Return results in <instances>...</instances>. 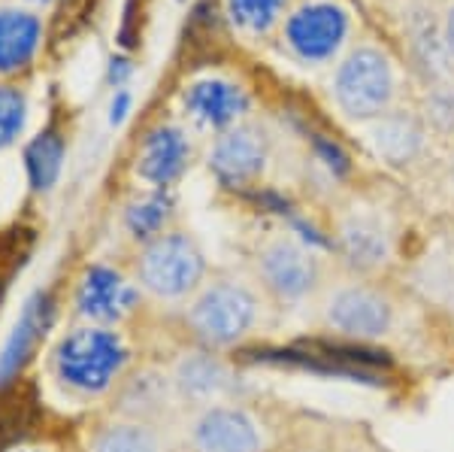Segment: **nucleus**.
<instances>
[{
	"label": "nucleus",
	"instance_id": "1",
	"mask_svg": "<svg viewBox=\"0 0 454 452\" xmlns=\"http://www.w3.org/2000/svg\"><path fill=\"white\" fill-rule=\"evenodd\" d=\"M261 295L248 282L207 280L185 304V325L203 349L224 353L252 337L261 325Z\"/></svg>",
	"mask_w": 454,
	"mask_h": 452
},
{
	"label": "nucleus",
	"instance_id": "2",
	"mask_svg": "<svg viewBox=\"0 0 454 452\" xmlns=\"http://www.w3.org/2000/svg\"><path fill=\"white\" fill-rule=\"evenodd\" d=\"M318 319L333 337L351 344H382L397 328V301L382 282L346 276L327 282L321 291Z\"/></svg>",
	"mask_w": 454,
	"mask_h": 452
},
{
	"label": "nucleus",
	"instance_id": "3",
	"mask_svg": "<svg viewBox=\"0 0 454 452\" xmlns=\"http://www.w3.org/2000/svg\"><path fill=\"white\" fill-rule=\"evenodd\" d=\"M128 344L115 328L79 325L64 334L55 349V374L82 395H104L128 364Z\"/></svg>",
	"mask_w": 454,
	"mask_h": 452
},
{
	"label": "nucleus",
	"instance_id": "4",
	"mask_svg": "<svg viewBox=\"0 0 454 452\" xmlns=\"http://www.w3.org/2000/svg\"><path fill=\"white\" fill-rule=\"evenodd\" d=\"M207 282V255L185 231H164L137 255V286L170 304H188Z\"/></svg>",
	"mask_w": 454,
	"mask_h": 452
},
{
	"label": "nucleus",
	"instance_id": "5",
	"mask_svg": "<svg viewBox=\"0 0 454 452\" xmlns=\"http://www.w3.org/2000/svg\"><path fill=\"white\" fill-rule=\"evenodd\" d=\"M254 274L261 289L282 307H303L318 301L327 289L325 261L303 240L291 234H276L263 240L254 255Z\"/></svg>",
	"mask_w": 454,
	"mask_h": 452
},
{
	"label": "nucleus",
	"instance_id": "6",
	"mask_svg": "<svg viewBox=\"0 0 454 452\" xmlns=\"http://www.w3.org/2000/svg\"><path fill=\"white\" fill-rule=\"evenodd\" d=\"M185 443L192 452H267V428L252 410L237 400L209 404L192 413L185 425Z\"/></svg>",
	"mask_w": 454,
	"mask_h": 452
},
{
	"label": "nucleus",
	"instance_id": "7",
	"mask_svg": "<svg viewBox=\"0 0 454 452\" xmlns=\"http://www.w3.org/2000/svg\"><path fill=\"white\" fill-rule=\"evenodd\" d=\"M336 104L351 119H382L394 100V70L376 49H357L336 73Z\"/></svg>",
	"mask_w": 454,
	"mask_h": 452
},
{
	"label": "nucleus",
	"instance_id": "8",
	"mask_svg": "<svg viewBox=\"0 0 454 452\" xmlns=\"http://www.w3.org/2000/svg\"><path fill=\"white\" fill-rule=\"evenodd\" d=\"M333 252L348 276L376 280L394 261V234L379 213L355 207L336 222Z\"/></svg>",
	"mask_w": 454,
	"mask_h": 452
},
{
	"label": "nucleus",
	"instance_id": "9",
	"mask_svg": "<svg viewBox=\"0 0 454 452\" xmlns=\"http://www.w3.org/2000/svg\"><path fill=\"white\" fill-rule=\"evenodd\" d=\"M167 385H170V395L176 400L188 404L192 410H200V407L209 404L233 400V395H237V370L218 353L200 346L192 349V353H182L173 361Z\"/></svg>",
	"mask_w": 454,
	"mask_h": 452
},
{
	"label": "nucleus",
	"instance_id": "10",
	"mask_svg": "<svg viewBox=\"0 0 454 452\" xmlns=\"http://www.w3.org/2000/svg\"><path fill=\"white\" fill-rule=\"evenodd\" d=\"M348 36V12L331 0H315L300 6L285 25L291 52L306 64L331 61Z\"/></svg>",
	"mask_w": 454,
	"mask_h": 452
},
{
	"label": "nucleus",
	"instance_id": "11",
	"mask_svg": "<svg viewBox=\"0 0 454 452\" xmlns=\"http://www.w3.org/2000/svg\"><path fill=\"white\" fill-rule=\"evenodd\" d=\"M143 289L113 267H88L76 286V310L88 325L115 328L140 307Z\"/></svg>",
	"mask_w": 454,
	"mask_h": 452
},
{
	"label": "nucleus",
	"instance_id": "12",
	"mask_svg": "<svg viewBox=\"0 0 454 452\" xmlns=\"http://www.w3.org/2000/svg\"><path fill=\"white\" fill-rule=\"evenodd\" d=\"M270 158V140L254 125H233L222 131L209 149V170L224 186L243 188L263 177Z\"/></svg>",
	"mask_w": 454,
	"mask_h": 452
},
{
	"label": "nucleus",
	"instance_id": "13",
	"mask_svg": "<svg viewBox=\"0 0 454 452\" xmlns=\"http://www.w3.org/2000/svg\"><path fill=\"white\" fill-rule=\"evenodd\" d=\"M192 164V140L182 128L158 125L143 137L140 155H137V177L164 192L173 186Z\"/></svg>",
	"mask_w": 454,
	"mask_h": 452
},
{
	"label": "nucleus",
	"instance_id": "14",
	"mask_svg": "<svg viewBox=\"0 0 454 452\" xmlns=\"http://www.w3.org/2000/svg\"><path fill=\"white\" fill-rule=\"evenodd\" d=\"M185 109L188 115L203 128L227 131L237 125V119L248 109V98L239 85L227 83V79H200V83L188 85L185 91Z\"/></svg>",
	"mask_w": 454,
	"mask_h": 452
},
{
	"label": "nucleus",
	"instance_id": "15",
	"mask_svg": "<svg viewBox=\"0 0 454 452\" xmlns=\"http://www.w3.org/2000/svg\"><path fill=\"white\" fill-rule=\"evenodd\" d=\"M43 43V21L31 10H0V73H16L34 61Z\"/></svg>",
	"mask_w": 454,
	"mask_h": 452
},
{
	"label": "nucleus",
	"instance_id": "16",
	"mask_svg": "<svg viewBox=\"0 0 454 452\" xmlns=\"http://www.w3.org/2000/svg\"><path fill=\"white\" fill-rule=\"evenodd\" d=\"M46 325H49V301H46V295L36 291V295H31L25 301L10 337H6L4 349H0V383L12 380V377L19 374V368L27 361V355L34 353L36 340L46 331Z\"/></svg>",
	"mask_w": 454,
	"mask_h": 452
},
{
	"label": "nucleus",
	"instance_id": "17",
	"mask_svg": "<svg viewBox=\"0 0 454 452\" xmlns=\"http://www.w3.org/2000/svg\"><path fill=\"white\" fill-rule=\"evenodd\" d=\"M370 143L376 149L379 158H385L387 164H409L424 152L427 146V131L419 119L403 113H385L382 119H376V125L370 131Z\"/></svg>",
	"mask_w": 454,
	"mask_h": 452
},
{
	"label": "nucleus",
	"instance_id": "18",
	"mask_svg": "<svg viewBox=\"0 0 454 452\" xmlns=\"http://www.w3.org/2000/svg\"><path fill=\"white\" fill-rule=\"evenodd\" d=\"M91 452H164L160 437L152 425L140 419L115 422L91 440Z\"/></svg>",
	"mask_w": 454,
	"mask_h": 452
},
{
	"label": "nucleus",
	"instance_id": "19",
	"mask_svg": "<svg viewBox=\"0 0 454 452\" xmlns=\"http://www.w3.org/2000/svg\"><path fill=\"white\" fill-rule=\"evenodd\" d=\"M25 167H27V179L36 192H49L61 177L64 167V140L55 131H46L36 140L27 146L25 152Z\"/></svg>",
	"mask_w": 454,
	"mask_h": 452
},
{
	"label": "nucleus",
	"instance_id": "20",
	"mask_svg": "<svg viewBox=\"0 0 454 452\" xmlns=\"http://www.w3.org/2000/svg\"><path fill=\"white\" fill-rule=\"evenodd\" d=\"M170 216H173V201L164 192H152L140 201L128 203V210H124V228L130 231V237L149 243V240L164 234Z\"/></svg>",
	"mask_w": 454,
	"mask_h": 452
},
{
	"label": "nucleus",
	"instance_id": "21",
	"mask_svg": "<svg viewBox=\"0 0 454 452\" xmlns=\"http://www.w3.org/2000/svg\"><path fill=\"white\" fill-rule=\"evenodd\" d=\"M227 16L246 34H267L279 19L285 0H224Z\"/></svg>",
	"mask_w": 454,
	"mask_h": 452
},
{
	"label": "nucleus",
	"instance_id": "22",
	"mask_svg": "<svg viewBox=\"0 0 454 452\" xmlns=\"http://www.w3.org/2000/svg\"><path fill=\"white\" fill-rule=\"evenodd\" d=\"M27 125V98L12 85H0V149L12 146L25 134Z\"/></svg>",
	"mask_w": 454,
	"mask_h": 452
},
{
	"label": "nucleus",
	"instance_id": "23",
	"mask_svg": "<svg viewBox=\"0 0 454 452\" xmlns=\"http://www.w3.org/2000/svg\"><path fill=\"white\" fill-rule=\"evenodd\" d=\"M427 119L436 131H454V91H436L427 100Z\"/></svg>",
	"mask_w": 454,
	"mask_h": 452
},
{
	"label": "nucleus",
	"instance_id": "24",
	"mask_svg": "<svg viewBox=\"0 0 454 452\" xmlns=\"http://www.w3.org/2000/svg\"><path fill=\"white\" fill-rule=\"evenodd\" d=\"M128 109H130V94L115 91L113 104H109V125H121V122L128 119Z\"/></svg>",
	"mask_w": 454,
	"mask_h": 452
},
{
	"label": "nucleus",
	"instance_id": "25",
	"mask_svg": "<svg viewBox=\"0 0 454 452\" xmlns=\"http://www.w3.org/2000/svg\"><path fill=\"white\" fill-rule=\"evenodd\" d=\"M130 73H134V64H130L128 58H113V61H109V83H113L115 89H121V85L128 83Z\"/></svg>",
	"mask_w": 454,
	"mask_h": 452
},
{
	"label": "nucleus",
	"instance_id": "26",
	"mask_svg": "<svg viewBox=\"0 0 454 452\" xmlns=\"http://www.w3.org/2000/svg\"><path fill=\"white\" fill-rule=\"evenodd\" d=\"M445 46L454 55V6L449 10V19H445Z\"/></svg>",
	"mask_w": 454,
	"mask_h": 452
},
{
	"label": "nucleus",
	"instance_id": "27",
	"mask_svg": "<svg viewBox=\"0 0 454 452\" xmlns=\"http://www.w3.org/2000/svg\"><path fill=\"white\" fill-rule=\"evenodd\" d=\"M12 452H46V449H12Z\"/></svg>",
	"mask_w": 454,
	"mask_h": 452
},
{
	"label": "nucleus",
	"instance_id": "28",
	"mask_svg": "<svg viewBox=\"0 0 454 452\" xmlns=\"http://www.w3.org/2000/svg\"><path fill=\"white\" fill-rule=\"evenodd\" d=\"M31 4H52V0H31Z\"/></svg>",
	"mask_w": 454,
	"mask_h": 452
},
{
	"label": "nucleus",
	"instance_id": "29",
	"mask_svg": "<svg viewBox=\"0 0 454 452\" xmlns=\"http://www.w3.org/2000/svg\"><path fill=\"white\" fill-rule=\"evenodd\" d=\"M451 186H454V164H451Z\"/></svg>",
	"mask_w": 454,
	"mask_h": 452
},
{
	"label": "nucleus",
	"instance_id": "30",
	"mask_svg": "<svg viewBox=\"0 0 454 452\" xmlns=\"http://www.w3.org/2000/svg\"><path fill=\"white\" fill-rule=\"evenodd\" d=\"M303 452H325V449H303Z\"/></svg>",
	"mask_w": 454,
	"mask_h": 452
}]
</instances>
